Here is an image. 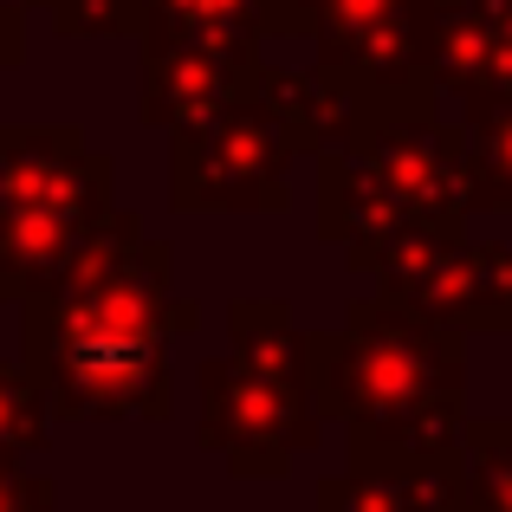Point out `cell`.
Instances as JSON below:
<instances>
[{"instance_id": "cell-18", "label": "cell", "mask_w": 512, "mask_h": 512, "mask_svg": "<svg viewBox=\"0 0 512 512\" xmlns=\"http://www.w3.org/2000/svg\"><path fill=\"white\" fill-rule=\"evenodd\" d=\"M0 512H52V487L26 474L20 454H0Z\"/></svg>"}, {"instance_id": "cell-15", "label": "cell", "mask_w": 512, "mask_h": 512, "mask_svg": "<svg viewBox=\"0 0 512 512\" xmlns=\"http://www.w3.org/2000/svg\"><path fill=\"white\" fill-rule=\"evenodd\" d=\"M461 454L480 512H512V422H474L461 435Z\"/></svg>"}, {"instance_id": "cell-1", "label": "cell", "mask_w": 512, "mask_h": 512, "mask_svg": "<svg viewBox=\"0 0 512 512\" xmlns=\"http://www.w3.org/2000/svg\"><path fill=\"white\" fill-rule=\"evenodd\" d=\"M195 312L169 299V247L143 240L137 214H117L85 240L59 286L26 299V376L72 422L169 415V344Z\"/></svg>"}, {"instance_id": "cell-2", "label": "cell", "mask_w": 512, "mask_h": 512, "mask_svg": "<svg viewBox=\"0 0 512 512\" xmlns=\"http://www.w3.org/2000/svg\"><path fill=\"white\" fill-rule=\"evenodd\" d=\"M305 396L318 415H344L363 441L454 454L467 435L461 325L409 299L350 305L344 331L305 338Z\"/></svg>"}, {"instance_id": "cell-14", "label": "cell", "mask_w": 512, "mask_h": 512, "mask_svg": "<svg viewBox=\"0 0 512 512\" xmlns=\"http://www.w3.org/2000/svg\"><path fill=\"white\" fill-rule=\"evenodd\" d=\"M227 338H234V357L240 363L279 376V383H305V331L286 318V305L240 299L234 318H227Z\"/></svg>"}, {"instance_id": "cell-12", "label": "cell", "mask_w": 512, "mask_h": 512, "mask_svg": "<svg viewBox=\"0 0 512 512\" xmlns=\"http://www.w3.org/2000/svg\"><path fill=\"white\" fill-rule=\"evenodd\" d=\"M318 188H325V195H318V227H325L331 240H344V247H376V240H389L396 227L415 221V214L402 208V195L363 163L357 150L318 156Z\"/></svg>"}, {"instance_id": "cell-10", "label": "cell", "mask_w": 512, "mask_h": 512, "mask_svg": "<svg viewBox=\"0 0 512 512\" xmlns=\"http://www.w3.org/2000/svg\"><path fill=\"white\" fill-rule=\"evenodd\" d=\"M260 91V59H234V52H208L188 39H150L143 52V117L150 124H201Z\"/></svg>"}, {"instance_id": "cell-4", "label": "cell", "mask_w": 512, "mask_h": 512, "mask_svg": "<svg viewBox=\"0 0 512 512\" xmlns=\"http://www.w3.org/2000/svg\"><path fill=\"white\" fill-rule=\"evenodd\" d=\"M299 33L318 39V65L344 72L389 111H422L435 78L422 65L415 0H299Z\"/></svg>"}, {"instance_id": "cell-3", "label": "cell", "mask_w": 512, "mask_h": 512, "mask_svg": "<svg viewBox=\"0 0 512 512\" xmlns=\"http://www.w3.org/2000/svg\"><path fill=\"white\" fill-rule=\"evenodd\" d=\"M292 130L266 111L260 98L234 104L221 117L175 130V156H169V195L175 208L201 214V208H286V169H292Z\"/></svg>"}, {"instance_id": "cell-6", "label": "cell", "mask_w": 512, "mask_h": 512, "mask_svg": "<svg viewBox=\"0 0 512 512\" xmlns=\"http://www.w3.org/2000/svg\"><path fill=\"white\" fill-rule=\"evenodd\" d=\"M357 156L396 188L415 221L461 227V214H467V137L435 124V104L376 117L357 137Z\"/></svg>"}, {"instance_id": "cell-8", "label": "cell", "mask_w": 512, "mask_h": 512, "mask_svg": "<svg viewBox=\"0 0 512 512\" xmlns=\"http://www.w3.org/2000/svg\"><path fill=\"white\" fill-rule=\"evenodd\" d=\"M0 201L104 227L111 221V163L91 156L78 130H7L0 137Z\"/></svg>"}, {"instance_id": "cell-19", "label": "cell", "mask_w": 512, "mask_h": 512, "mask_svg": "<svg viewBox=\"0 0 512 512\" xmlns=\"http://www.w3.org/2000/svg\"><path fill=\"white\" fill-rule=\"evenodd\" d=\"M0 7H20V13H26V7H33V0H0Z\"/></svg>"}, {"instance_id": "cell-17", "label": "cell", "mask_w": 512, "mask_h": 512, "mask_svg": "<svg viewBox=\"0 0 512 512\" xmlns=\"http://www.w3.org/2000/svg\"><path fill=\"white\" fill-rule=\"evenodd\" d=\"M52 26L72 33V39L150 33V0H52Z\"/></svg>"}, {"instance_id": "cell-9", "label": "cell", "mask_w": 512, "mask_h": 512, "mask_svg": "<svg viewBox=\"0 0 512 512\" xmlns=\"http://www.w3.org/2000/svg\"><path fill=\"white\" fill-rule=\"evenodd\" d=\"M415 7L435 91L454 98L512 91V0H415Z\"/></svg>"}, {"instance_id": "cell-7", "label": "cell", "mask_w": 512, "mask_h": 512, "mask_svg": "<svg viewBox=\"0 0 512 512\" xmlns=\"http://www.w3.org/2000/svg\"><path fill=\"white\" fill-rule=\"evenodd\" d=\"M318 512H480L467 454H422L350 435V474L318 487Z\"/></svg>"}, {"instance_id": "cell-5", "label": "cell", "mask_w": 512, "mask_h": 512, "mask_svg": "<svg viewBox=\"0 0 512 512\" xmlns=\"http://www.w3.org/2000/svg\"><path fill=\"white\" fill-rule=\"evenodd\" d=\"M201 441L221 448L234 474H286L292 454L318 448V409L305 383H279L240 357H221L201 370Z\"/></svg>"}, {"instance_id": "cell-11", "label": "cell", "mask_w": 512, "mask_h": 512, "mask_svg": "<svg viewBox=\"0 0 512 512\" xmlns=\"http://www.w3.org/2000/svg\"><path fill=\"white\" fill-rule=\"evenodd\" d=\"M266 33H299V0H150V39L253 59Z\"/></svg>"}, {"instance_id": "cell-16", "label": "cell", "mask_w": 512, "mask_h": 512, "mask_svg": "<svg viewBox=\"0 0 512 512\" xmlns=\"http://www.w3.org/2000/svg\"><path fill=\"white\" fill-rule=\"evenodd\" d=\"M46 389L26 370H0V454H33L46 441Z\"/></svg>"}, {"instance_id": "cell-13", "label": "cell", "mask_w": 512, "mask_h": 512, "mask_svg": "<svg viewBox=\"0 0 512 512\" xmlns=\"http://www.w3.org/2000/svg\"><path fill=\"white\" fill-rule=\"evenodd\" d=\"M467 208H512V91L467 98Z\"/></svg>"}]
</instances>
